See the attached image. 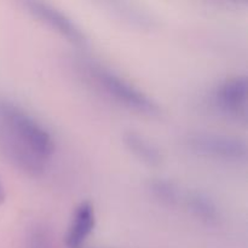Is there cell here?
I'll return each mask as SVG.
<instances>
[{"mask_svg": "<svg viewBox=\"0 0 248 248\" xmlns=\"http://www.w3.org/2000/svg\"><path fill=\"white\" fill-rule=\"evenodd\" d=\"M0 150L21 173L40 177L52 162L56 142L50 130L27 109L0 99Z\"/></svg>", "mask_w": 248, "mask_h": 248, "instance_id": "cell-1", "label": "cell"}, {"mask_svg": "<svg viewBox=\"0 0 248 248\" xmlns=\"http://www.w3.org/2000/svg\"><path fill=\"white\" fill-rule=\"evenodd\" d=\"M85 68L94 86L118 106L140 115L155 116L160 113L155 99L123 75L97 63Z\"/></svg>", "mask_w": 248, "mask_h": 248, "instance_id": "cell-2", "label": "cell"}, {"mask_svg": "<svg viewBox=\"0 0 248 248\" xmlns=\"http://www.w3.org/2000/svg\"><path fill=\"white\" fill-rule=\"evenodd\" d=\"M188 147L203 159L224 164H242L247 160V142L236 136L212 131H198L188 137Z\"/></svg>", "mask_w": 248, "mask_h": 248, "instance_id": "cell-3", "label": "cell"}, {"mask_svg": "<svg viewBox=\"0 0 248 248\" xmlns=\"http://www.w3.org/2000/svg\"><path fill=\"white\" fill-rule=\"evenodd\" d=\"M24 6L34 18L65 39L68 43L75 46L86 45L87 38L81 27L65 12L61 11L60 9L48 2L38 1V0L26 1Z\"/></svg>", "mask_w": 248, "mask_h": 248, "instance_id": "cell-4", "label": "cell"}, {"mask_svg": "<svg viewBox=\"0 0 248 248\" xmlns=\"http://www.w3.org/2000/svg\"><path fill=\"white\" fill-rule=\"evenodd\" d=\"M216 108L230 119L245 121L248 108V81L244 74L227 78L216 86L212 94Z\"/></svg>", "mask_w": 248, "mask_h": 248, "instance_id": "cell-5", "label": "cell"}, {"mask_svg": "<svg viewBox=\"0 0 248 248\" xmlns=\"http://www.w3.org/2000/svg\"><path fill=\"white\" fill-rule=\"evenodd\" d=\"M97 224L94 206L90 201H82L73 211L65 234L68 248H81L93 234Z\"/></svg>", "mask_w": 248, "mask_h": 248, "instance_id": "cell-6", "label": "cell"}, {"mask_svg": "<svg viewBox=\"0 0 248 248\" xmlns=\"http://www.w3.org/2000/svg\"><path fill=\"white\" fill-rule=\"evenodd\" d=\"M182 206L202 224L213 227L222 222V212L217 202L206 194L200 191H190L184 195Z\"/></svg>", "mask_w": 248, "mask_h": 248, "instance_id": "cell-7", "label": "cell"}, {"mask_svg": "<svg viewBox=\"0 0 248 248\" xmlns=\"http://www.w3.org/2000/svg\"><path fill=\"white\" fill-rule=\"evenodd\" d=\"M123 140L128 152L143 164L157 166L162 161V154L157 145L142 133L137 131H126Z\"/></svg>", "mask_w": 248, "mask_h": 248, "instance_id": "cell-8", "label": "cell"}, {"mask_svg": "<svg viewBox=\"0 0 248 248\" xmlns=\"http://www.w3.org/2000/svg\"><path fill=\"white\" fill-rule=\"evenodd\" d=\"M148 189L155 201L169 207L182 206L186 195L178 184L167 178H153L148 183Z\"/></svg>", "mask_w": 248, "mask_h": 248, "instance_id": "cell-9", "label": "cell"}, {"mask_svg": "<svg viewBox=\"0 0 248 248\" xmlns=\"http://www.w3.org/2000/svg\"><path fill=\"white\" fill-rule=\"evenodd\" d=\"M23 248H53V235L50 225L33 222L26 228L22 240Z\"/></svg>", "mask_w": 248, "mask_h": 248, "instance_id": "cell-10", "label": "cell"}, {"mask_svg": "<svg viewBox=\"0 0 248 248\" xmlns=\"http://www.w3.org/2000/svg\"><path fill=\"white\" fill-rule=\"evenodd\" d=\"M5 198H6V191H5L4 186H2L1 181H0V205L5 201Z\"/></svg>", "mask_w": 248, "mask_h": 248, "instance_id": "cell-11", "label": "cell"}]
</instances>
